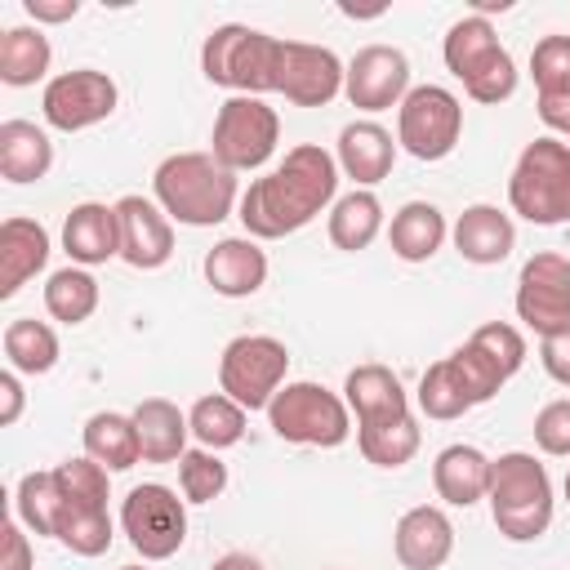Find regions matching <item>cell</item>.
<instances>
[{"label": "cell", "mask_w": 570, "mask_h": 570, "mask_svg": "<svg viewBox=\"0 0 570 570\" xmlns=\"http://www.w3.org/2000/svg\"><path fill=\"white\" fill-rule=\"evenodd\" d=\"M338 200V160L316 142H298L285 160L240 191L236 218L254 240H281L303 232L321 209Z\"/></svg>", "instance_id": "6da1fadb"}, {"label": "cell", "mask_w": 570, "mask_h": 570, "mask_svg": "<svg viewBox=\"0 0 570 570\" xmlns=\"http://www.w3.org/2000/svg\"><path fill=\"white\" fill-rule=\"evenodd\" d=\"M156 205L169 214V223L183 227H214L232 218L240 205L236 174L214 160V151H174L151 174Z\"/></svg>", "instance_id": "7a4b0ae2"}, {"label": "cell", "mask_w": 570, "mask_h": 570, "mask_svg": "<svg viewBox=\"0 0 570 570\" xmlns=\"http://www.w3.org/2000/svg\"><path fill=\"white\" fill-rule=\"evenodd\" d=\"M281 58H285V40L267 36L258 27H245V22H223L200 45L205 80L218 89H232V94H249V98L276 94Z\"/></svg>", "instance_id": "3957f363"}, {"label": "cell", "mask_w": 570, "mask_h": 570, "mask_svg": "<svg viewBox=\"0 0 570 570\" xmlns=\"http://www.w3.org/2000/svg\"><path fill=\"white\" fill-rule=\"evenodd\" d=\"M485 499H490L494 530L512 543H534L552 525V476L525 450H508V454L490 459V494Z\"/></svg>", "instance_id": "277c9868"}, {"label": "cell", "mask_w": 570, "mask_h": 570, "mask_svg": "<svg viewBox=\"0 0 570 570\" xmlns=\"http://www.w3.org/2000/svg\"><path fill=\"white\" fill-rule=\"evenodd\" d=\"M441 58L450 67V76L463 85V94L472 102H485V107H499L517 94V62L512 53L499 45V31L490 18H459L450 31H445V45H441Z\"/></svg>", "instance_id": "5b68a950"}, {"label": "cell", "mask_w": 570, "mask_h": 570, "mask_svg": "<svg viewBox=\"0 0 570 570\" xmlns=\"http://www.w3.org/2000/svg\"><path fill=\"white\" fill-rule=\"evenodd\" d=\"M508 205L534 227L570 223V147L552 134L521 147L512 178H508Z\"/></svg>", "instance_id": "8992f818"}, {"label": "cell", "mask_w": 570, "mask_h": 570, "mask_svg": "<svg viewBox=\"0 0 570 570\" xmlns=\"http://www.w3.org/2000/svg\"><path fill=\"white\" fill-rule=\"evenodd\" d=\"M267 423L281 441L289 445H316V450H338L352 436V410L338 392H330L325 383L298 379L285 383L272 405H267Z\"/></svg>", "instance_id": "52a82bcc"}, {"label": "cell", "mask_w": 570, "mask_h": 570, "mask_svg": "<svg viewBox=\"0 0 570 570\" xmlns=\"http://www.w3.org/2000/svg\"><path fill=\"white\" fill-rule=\"evenodd\" d=\"M289 347L272 334H236L218 356V392H227L245 410H267L285 387Z\"/></svg>", "instance_id": "ba28073f"}, {"label": "cell", "mask_w": 570, "mask_h": 570, "mask_svg": "<svg viewBox=\"0 0 570 570\" xmlns=\"http://www.w3.org/2000/svg\"><path fill=\"white\" fill-rule=\"evenodd\" d=\"M120 530L142 561H169L187 543V499L160 481H142L120 499Z\"/></svg>", "instance_id": "9c48e42d"}, {"label": "cell", "mask_w": 570, "mask_h": 570, "mask_svg": "<svg viewBox=\"0 0 570 570\" xmlns=\"http://www.w3.org/2000/svg\"><path fill=\"white\" fill-rule=\"evenodd\" d=\"M214 160L227 165L232 174H245V169H263L272 156H276V142H281V116L263 102V98H249V94H232L218 116H214Z\"/></svg>", "instance_id": "30bf717a"}, {"label": "cell", "mask_w": 570, "mask_h": 570, "mask_svg": "<svg viewBox=\"0 0 570 570\" xmlns=\"http://www.w3.org/2000/svg\"><path fill=\"white\" fill-rule=\"evenodd\" d=\"M463 138V102L445 85H414L396 107V147L414 160H445Z\"/></svg>", "instance_id": "8fae6325"}, {"label": "cell", "mask_w": 570, "mask_h": 570, "mask_svg": "<svg viewBox=\"0 0 570 570\" xmlns=\"http://www.w3.org/2000/svg\"><path fill=\"white\" fill-rule=\"evenodd\" d=\"M120 102V89L107 71L98 67H76V71H58L45 94H40V116L49 129L58 134H80L98 120H107Z\"/></svg>", "instance_id": "7c38bea8"}, {"label": "cell", "mask_w": 570, "mask_h": 570, "mask_svg": "<svg viewBox=\"0 0 570 570\" xmlns=\"http://www.w3.org/2000/svg\"><path fill=\"white\" fill-rule=\"evenodd\" d=\"M517 321L539 338L570 325V258L557 249L530 254L517 276Z\"/></svg>", "instance_id": "4fadbf2b"}, {"label": "cell", "mask_w": 570, "mask_h": 570, "mask_svg": "<svg viewBox=\"0 0 570 570\" xmlns=\"http://www.w3.org/2000/svg\"><path fill=\"white\" fill-rule=\"evenodd\" d=\"M410 58L396 45H365L352 53L347 76H343V94L356 111H387L401 107L410 94Z\"/></svg>", "instance_id": "5bb4252c"}, {"label": "cell", "mask_w": 570, "mask_h": 570, "mask_svg": "<svg viewBox=\"0 0 570 570\" xmlns=\"http://www.w3.org/2000/svg\"><path fill=\"white\" fill-rule=\"evenodd\" d=\"M343 76H347V62H338L334 49L307 45V40H285L276 94H285V102H294V107H325L343 94Z\"/></svg>", "instance_id": "9a60e30c"}, {"label": "cell", "mask_w": 570, "mask_h": 570, "mask_svg": "<svg viewBox=\"0 0 570 570\" xmlns=\"http://www.w3.org/2000/svg\"><path fill=\"white\" fill-rule=\"evenodd\" d=\"M116 214H120V258L129 267L156 272L174 258V223L156 200L129 191L116 200Z\"/></svg>", "instance_id": "2e32d148"}, {"label": "cell", "mask_w": 570, "mask_h": 570, "mask_svg": "<svg viewBox=\"0 0 570 570\" xmlns=\"http://www.w3.org/2000/svg\"><path fill=\"white\" fill-rule=\"evenodd\" d=\"M392 548L405 570H441L454 557V525L436 503H419L401 512L392 530Z\"/></svg>", "instance_id": "e0dca14e"}, {"label": "cell", "mask_w": 570, "mask_h": 570, "mask_svg": "<svg viewBox=\"0 0 570 570\" xmlns=\"http://www.w3.org/2000/svg\"><path fill=\"white\" fill-rule=\"evenodd\" d=\"M200 272H205V281H209L214 294H223V298H249V294H258L267 285V254H263V245L254 236H223L205 254Z\"/></svg>", "instance_id": "ac0fdd59"}, {"label": "cell", "mask_w": 570, "mask_h": 570, "mask_svg": "<svg viewBox=\"0 0 570 570\" xmlns=\"http://www.w3.org/2000/svg\"><path fill=\"white\" fill-rule=\"evenodd\" d=\"M334 160H338V174L352 178L356 187H374L392 174V160H396V138L379 125V120H352L338 129V147H334Z\"/></svg>", "instance_id": "d6986e66"}, {"label": "cell", "mask_w": 570, "mask_h": 570, "mask_svg": "<svg viewBox=\"0 0 570 570\" xmlns=\"http://www.w3.org/2000/svg\"><path fill=\"white\" fill-rule=\"evenodd\" d=\"M62 249L76 267H98L107 258H120V214H116V205H102V200L71 205V214L62 223Z\"/></svg>", "instance_id": "ffe728a7"}, {"label": "cell", "mask_w": 570, "mask_h": 570, "mask_svg": "<svg viewBox=\"0 0 570 570\" xmlns=\"http://www.w3.org/2000/svg\"><path fill=\"white\" fill-rule=\"evenodd\" d=\"M450 240H454V249H459L463 263L494 267V263H503V258L517 249V227H512V218H508L499 205H485V200H481V205H468V209L454 218Z\"/></svg>", "instance_id": "44dd1931"}, {"label": "cell", "mask_w": 570, "mask_h": 570, "mask_svg": "<svg viewBox=\"0 0 570 570\" xmlns=\"http://www.w3.org/2000/svg\"><path fill=\"white\" fill-rule=\"evenodd\" d=\"M343 401L356 414V428H370V423H387V419L410 414V396H405L401 379L387 365H379V361H365V365L347 370Z\"/></svg>", "instance_id": "7402d4cb"}, {"label": "cell", "mask_w": 570, "mask_h": 570, "mask_svg": "<svg viewBox=\"0 0 570 570\" xmlns=\"http://www.w3.org/2000/svg\"><path fill=\"white\" fill-rule=\"evenodd\" d=\"M49 263V232L36 218H4L0 223V298H13L36 272Z\"/></svg>", "instance_id": "603a6c76"}, {"label": "cell", "mask_w": 570, "mask_h": 570, "mask_svg": "<svg viewBox=\"0 0 570 570\" xmlns=\"http://www.w3.org/2000/svg\"><path fill=\"white\" fill-rule=\"evenodd\" d=\"M134 428H138V445H142L147 463H178L187 454L191 423L174 401H165V396L138 401L134 405Z\"/></svg>", "instance_id": "cb8c5ba5"}, {"label": "cell", "mask_w": 570, "mask_h": 570, "mask_svg": "<svg viewBox=\"0 0 570 570\" xmlns=\"http://www.w3.org/2000/svg\"><path fill=\"white\" fill-rule=\"evenodd\" d=\"M432 485L450 508H472L490 494V459L476 445H445L432 463Z\"/></svg>", "instance_id": "d4e9b609"}, {"label": "cell", "mask_w": 570, "mask_h": 570, "mask_svg": "<svg viewBox=\"0 0 570 570\" xmlns=\"http://www.w3.org/2000/svg\"><path fill=\"white\" fill-rule=\"evenodd\" d=\"M445 236H450V223L432 200H405L387 227V245L401 263H428L445 245Z\"/></svg>", "instance_id": "484cf974"}, {"label": "cell", "mask_w": 570, "mask_h": 570, "mask_svg": "<svg viewBox=\"0 0 570 570\" xmlns=\"http://www.w3.org/2000/svg\"><path fill=\"white\" fill-rule=\"evenodd\" d=\"M53 169V142L31 120H4L0 125V174L4 183H40Z\"/></svg>", "instance_id": "4316f807"}, {"label": "cell", "mask_w": 570, "mask_h": 570, "mask_svg": "<svg viewBox=\"0 0 570 570\" xmlns=\"http://www.w3.org/2000/svg\"><path fill=\"white\" fill-rule=\"evenodd\" d=\"M85 454L94 463H102L107 472H129L138 459H142V445H138V428H134V414H116V410H98L85 419Z\"/></svg>", "instance_id": "83f0119b"}, {"label": "cell", "mask_w": 570, "mask_h": 570, "mask_svg": "<svg viewBox=\"0 0 570 570\" xmlns=\"http://www.w3.org/2000/svg\"><path fill=\"white\" fill-rule=\"evenodd\" d=\"M379 232H383V200L374 191L352 187L347 196H338L330 205V240H334V249H347V254L370 249L379 240Z\"/></svg>", "instance_id": "f1b7e54d"}, {"label": "cell", "mask_w": 570, "mask_h": 570, "mask_svg": "<svg viewBox=\"0 0 570 570\" xmlns=\"http://www.w3.org/2000/svg\"><path fill=\"white\" fill-rule=\"evenodd\" d=\"M49 62H53V49L40 27H9L0 36V80L4 85L27 89L49 76Z\"/></svg>", "instance_id": "f546056e"}, {"label": "cell", "mask_w": 570, "mask_h": 570, "mask_svg": "<svg viewBox=\"0 0 570 570\" xmlns=\"http://www.w3.org/2000/svg\"><path fill=\"white\" fill-rule=\"evenodd\" d=\"M4 361L9 370L18 374H49L58 365V334L49 321H36V316H18L4 325Z\"/></svg>", "instance_id": "4dcf8cb0"}, {"label": "cell", "mask_w": 570, "mask_h": 570, "mask_svg": "<svg viewBox=\"0 0 570 570\" xmlns=\"http://www.w3.org/2000/svg\"><path fill=\"white\" fill-rule=\"evenodd\" d=\"M419 445H423V432H419V419L414 414L356 428V450L374 468H405L419 454Z\"/></svg>", "instance_id": "1f68e13d"}, {"label": "cell", "mask_w": 570, "mask_h": 570, "mask_svg": "<svg viewBox=\"0 0 570 570\" xmlns=\"http://www.w3.org/2000/svg\"><path fill=\"white\" fill-rule=\"evenodd\" d=\"M45 312L62 325H85L94 312H98V281L89 267H58L49 281H45Z\"/></svg>", "instance_id": "d6a6232c"}, {"label": "cell", "mask_w": 570, "mask_h": 570, "mask_svg": "<svg viewBox=\"0 0 570 570\" xmlns=\"http://www.w3.org/2000/svg\"><path fill=\"white\" fill-rule=\"evenodd\" d=\"M245 405H236L227 392H209L200 396L191 410H187V423H191V436L205 445V450H232L245 441Z\"/></svg>", "instance_id": "836d02e7"}, {"label": "cell", "mask_w": 570, "mask_h": 570, "mask_svg": "<svg viewBox=\"0 0 570 570\" xmlns=\"http://www.w3.org/2000/svg\"><path fill=\"white\" fill-rule=\"evenodd\" d=\"M58 494H62V490H58ZM53 539H58L67 552H76V557H102V552L111 548L116 530H111L107 508L62 499V512H58V534H53Z\"/></svg>", "instance_id": "e575fe53"}, {"label": "cell", "mask_w": 570, "mask_h": 570, "mask_svg": "<svg viewBox=\"0 0 570 570\" xmlns=\"http://www.w3.org/2000/svg\"><path fill=\"white\" fill-rule=\"evenodd\" d=\"M13 512H18V521H22L31 534H45V539L58 534L62 494H58L53 468H49V472H27V476L18 481V490H13Z\"/></svg>", "instance_id": "d590c367"}, {"label": "cell", "mask_w": 570, "mask_h": 570, "mask_svg": "<svg viewBox=\"0 0 570 570\" xmlns=\"http://www.w3.org/2000/svg\"><path fill=\"white\" fill-rule=\"evenodd\" d=\"M414 401H419V410H423L428 419H436V423H450V419H463L468 410H476V405H472V396L463 392V383H459V374H454L450 356H441L436 365H428V370H423Z\"/></svg>", "instance_id": "8d00e7d4"}, {"label": "cell", "mask_w": 570, "mask_h": 570, "mask_svg": "<svg viewBox=\"0 0 570 570\" xmlns=\"http://www.w3.org/2000/svg\"><path fill=\"white\" fill-rule=\"evenodd\" d=\"M450 365H454V374H459L463 392L472 396V405L494 401V396H499V387L508 383L503 365H499V361H494L485 347H476L472 338H468V343H459V347L450 352Z\"/></svg>", "instance_id": "74e56055"}, {"label": "cell", "mask_w": 570, "mask_h": 570, "mask_svg": "<svg viewBox=\"0 0 570 570\" xmlns=\"http://www.w3.org/2000/svg\"><path fill=\"white\" fill-rule=\"evenodd\" d=\"M178 490L187 503H214L227 490V463L205 445L187 450L178 459Z\"/></svg>", "instance_id": "f35d334b"}, {"label": "cell", "mask_w": 570, "mask_h": 570, "mask_svg": "<svg viewBox=\"0 0 570 570\" xmlns=\"http://www.w3.org/2000/svg\"><path fill=\"white\" fill-rule=\"evenodd\" d=\"M53 481H58L62 499H71V503H98V508H107V499H111V490H107V468L94 463L89 454L62 459V463L53 468Z\"/></svg>", "instance_id": "ab89813d"}, {"label": "cell", "mask_w": 570, "mask_h": 570, "mask_svg": "<svg viewBox=\"0 0 570 570\" xmlns=\"http://www.w3.org/2000/svg\"><path fill=\"white\" fill-rule=\"evenodd\" d=\"M530 76H534L539 94L570 89V36H543L530 49Z\"/></svg>", "instance_id": "60d3db41"}, {"label": "cell", "mask_w": 570, "mask_h": 570, "mask_svg": "<svg viewBox=\"0 0 570 570\" xmlns=\"http://www.w3.org/2000/svg\"><path fill=\"white\" fill-rule=\"evenodd\" d=\"M468 338H472L476 347H485V352L503 365V374H508V379L525 365V338H521V330H517V325H508V321H485V325H476Z\"/></svg>", "instance_id": "b9f144b4"}, {"label": "cell", "mask_w": 570, "mask_h": 570, "mask_svg": "<svg viewBox=\"0 0 570 570\" xmlns=\"http://www.w3.org/2000/svg\"><path fill=\"white\" fill-rule=\"evenodd\" d=\"M534 445L552 459H570V396L548 401L534 414Z\"/></svg>", "instance_id": "7bdbcfd3"}, {"label": "cell", "mask_w": 570, "mask_h": 570, "mask_svg": "<svg viewBox=\"0 0 570 570\" xmlns=\"http://www.w3.org/2000/svg\"><path fill=\"white\" fill-rule=\"evenodd\" d=\"M0 570H36V548L18 517L4 521V530H0Z\"/></svg>", "instance_id": "ee69618b"}, {"label": "cell", "mask_w": 570, "mask_h": 570, "mask_svg": "<svg viewBox=\"0 0 570 570\" xmlns=\"http://www.w3.org/2000/svg\"><path fill=\"white\" fill-rule=\"evenodd\" d=\"M539 361H543V370H548L552 383L570 387V325L539 338Z\"/></svg>", "instance_id": "f6af8a7d"}, {"label": "cell", "mask_w": 570, "mask_h": 570, "mask_svg": "<svg viewBox=\"0 0 570 570\" xmlns=\"http://www.w3.org/2000/svg\"><path fill=\"white\" fill-rule=\"evenodd\" d=\"M534 111H539V120H543L552 134H561V138L570 142V89H561V94H539Z\"/></svg>", "instance_id": "bcb514c9"}, {"label": "cell", "mask_w": 570, "mask_h": 570, "mask_svg": "<svg viewBox=\"0 0 570 570\" xmlns=\"http://www.w3.org/2000/svg\"><path fill=\"white\" fill-rule=\"evenodd\" d=\"M22 379H18V370H4L0 374V428H13L18 419H22Z\"/></svg>", "instance_id": "7dc6e473"}, {"label": "cell", "mask_w": 570, "mask_h": 570, "mask_svg": "<svg viewBox=\"0 0 570 570\" xmlns=\"http://www.w3.org/2000/svg\"><path fill=\"white\" fill-rule=\"evenodd\" d=\"M27 18L40 27V22H71L80 13V0H22Z\"/></svg>", "instance_id": "c3c4849f"}, {"label": "cell", "mask_w": 570, "mask_h": 570, "mask_svg": "<svg viewBox=\"0 0 570 570\" xmlns=\"http://www.w3.org/2000/svg\"><path fill=\"white\" fill-rule=\"evenodd\" d=\"M209 570H267L258 557H249V552H223Z\"/></svg>", "instance_id": "681fc988"}, {"label": "cell", "mask_w": 570, "mask_h": 570, "mask_svg": "<svg viewBox=\"0 0 570 570\" xmlns=\"http://www.w3.org/2000/svg\"><path fill=\"white\" fill-rule=\"evenodd\" d=\"M561 490H566V499H570V468H566V481H561Z\"/></svg>", "instance_id": "f907efd6"}, {"label": "cell", "mask_w": 570, "mask_h": 570, "mask_svg": "<svg viewBox=\"0 0 570 570\" xmlns=\"http://www.w3.org/2000/svg\"><path fill=\"white\" fill-rule=\"evenodd\" d=\"M125 570H147V566H125Z\"/></svg>", "instance_id": "816d5d0a"}, {"label": "cell", "mask_w": 570, "mask_h": 570, "mask_svg": "<svg viewBox=\"0 0 570 570\" xmlns=\"http://www.w3.org/2000/svg\"><path fill=\"white\" fill-rule=\"evenodd\" d=\"M566 147H570V142H566Z\"/></svg>", "instance_id": "f5cc1de1"}]
</instances>
